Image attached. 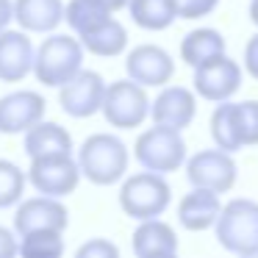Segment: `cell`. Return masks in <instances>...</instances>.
Instances as JSON below:
<instances>
[{
	"instance_id": "34",
	"label": "cell",
	"mask_w": 258,
	"mask_h": 258,
	"mask_svg": "<svg viewBox=\"0 0 258 258\" xmlns=\"http://www.w3.org/2000/svg\"><path fill=\"white\" fill-rule=\"evenodd\" d=\"M250 20L258 25V0H250Z\"/></svg>"
},
{
	"instance_id": "14",
	"label": "cell",
	"mask_w": 258,
	"mask_h": 258,
	"mask_svg": "<svg viewBox=\"0 0 258 258\" xmlns=\"http://www.w3.org/2000/svg\"><path fill=\"white\" fill-rule=\"evenodd\" d=\"M47 103L39 92L23 89V92H9L0 97V134L14 136L25 134L31 125L45 119Z\"/></svg>"
},
{
	"instance_id": "6",
	"label": "cell",
	"mask_w": 258,
	"mask_h": 258,
	"mask_svg": "<svg viewBox=\"0 0 258 258\" xmlns=\"http://www.w3.org/2000/svg\"><path fill=\"white\" fill-rule=\"evenodd\" d=\"M100 111L111 128L134 131L150 117V97H147L145 86L136 81H114V84H106Z\"/></svg>"
},
{
	"instance_id": "2",
	"label": "cell",
	"mask_w": 258,
	"mask_h": 258,
	"mask_svg": "<svg viewBox=\"0 0 258 258\" xmlns=\"http://www.w3.org/2000/svg\"><path fill=\"white\" fill-rule=\"evenodd\" d=\"M84 45L78 36L67 34H50L34 53V70L36 81L45 86H61L67 84L73 75L84 70Z\"/></svg>"
},
{
	"instance_id": "1",
	"label": "cell",
	"mask_w": 258,
	"mask_h": 258,
	"mask_svg": "<svg viewBox=\"0 0 258 258\" xmlns=\"http://www.w3.org/2000/svg\"><path fill=\"white\" fill-rule=\"evenodd\" d=\"M131 153L125 142L114 134H92L78 150L81 178L95 186H111L125 178Z\"/></svg>"
},
{
	"instance_id": "30",
	"label": "cell",
	"mask_w": 258,
	"mask_h": 258,
	"mask_svg": "<svg viewBox=\"0 0 258 258\" xmlns=\"http://www.w3.org/2000/svg\"><path fill=\"white\" fill-rule=\"evenodd\" d=\"M244 73L250 75L252 81H258V34L252 36L244 47Z\"/></svg>"
},
{
	"instance_id": "12",
	"label": "cell",
	"mask_w": 258,
	"mask_h": 258,
	"mask_svg": "<svg viewBox=\"0 0 258 258\" xmlns=\"http://www.w3.org/2000/svg\"><path fill=\"white\" fill-rule=\"evenodd\" d=\"M125 73L131 81L147 86H167L175 75V61L164 47L158 45H139L125 56Z\"/></svg>"
},
{
	"instance_id": "4",
	"label": "cell",
	"mask_w": 258,
	"mask_h": 258,
	"mask_svg": "<svg viewBox=\"0 0 258 258\" xmlns=\"http://www.w3.org/2000/svg\"><path fill=\"white\" fill-rule=\"evenodd\" d=\"M169 203H172V189H169V183L164 180V175L145 169V172L128 175V178L122 180L119 208H122L131 219H136V222L161 217L169 208Z\"/></svg>"
},
{
	"instance_id": "18",
	"label": "cell",
	"mask_w": 258,
	"mask_h": 258,
	"mask_svg": "<svg viewBox=\"0 0 258 258\" xmlns=\"http://www.w3.org/2000/svg\"><path fill=\"white\" fill-rule=\"evenodd\" d=\"M14 20L28 34H53L64 23L61 0H14Z\"/></svg>"
},
{
	"instance_id": "19",
	"label": "cell",
	"mask_w": 258,
	"mask_h": 258,
	"mask_svg": "<svg viewBox=\"0 0 258 258\" xmlns=\"http://www.w3.org/2000/svg\"><path fill=\"white\" fill-rule=\"evenodd\" d=\"M23 150L28 153V158L56 156V153H73V136H70V131L61 128L58 122L39 119L36 125H31V128L25 131Z\"/></svg>"
},
{
	"instance_id": "25",
	"label": "cell",
	"mask_w": 258,
	"mask_h": 258,
	"mask_svg": "<svg viewBox=\"0 0 258 258\" xmlns=\"http://www.w3.org/2000/svg\"><path fill=\"white\" fill-rule=\"evenodd\" d=\"M64 252L61 230H31L17 239V255L25 258H58Z\"/></svg>"
},
{
	"instance_id": "13",
	"label": "cell",
	"mask_w": 258,
	"mask_h": 258,
	"mask_svg": "<svg viewBox=\"0 0 258 258\" xmlns=\"http://www.w3.org/2000/svg\"><path fill=\"white\" fill-rule=\"evenodd\" d=\"M197 117V95L189 86H161L156 100H150V119L153 125L183 131Z\"/></svg>"
},
{
	"instance_id": "28",
	"label": "cell",
	"mask_w": 258,
	"mask_h": 258,
	"mask_svg": "<svg viewBox=\"0 0 258 258\" xmlns=\"http://www.w3.org/2000/svg\"><path fill=\"white\" fill-rule=\"evenodd\" d=\"M178 20H200L217 12L219 0H172Z\"/></svg>"
},
{
	"instance_id": "3",
	"label": "cell",
	"mask_w": 258,
	"mask_h": 258,
	"mask_svg": "<svg viewBox=\"0 0 258 258\" xmlns=\"http://www.w3.org/2000/svg\"><path fill=\"white\" fill-rule=\"evenodd\" d=\"M219 247L236 255H258V203L236 197L219 208L214 222Z\"/></svg>"
},
{
	"instance_id": "5",
	"label": "cell",
	"mask_w": 258,
	"mask_h": 258,
	"mask_svg": "<svg viewBox=\"0 0 258 258\" xmlns=\"http://www.w3.org/2000/svg\"><path fill=\"white\" fill-rule=\"evenodd\" d=\"M134 156L150 172L169 175L178 172L186 164V142L180 131L167 128V125H153L145 134H139L134 145Z\"/></svg>"
},
{
	"instance_id": "24",
	"label": "cell",
	"mask_w": 258,
	"mask_h": 258,
	"mask_svg": "<svg viewBox=\"0 0 258 258\" xmlns=\"http://www.w3.org/2000/svg\"><path fill=\"white\" fill-rule=\"evenodd\" d=\"M108 17H111V12L103 6L100 0H70L64 6V20H67V25L73 28L75 36L103 25Z\"/></svg>"
},
{
	"instance_id": "10",
	"label": "cell",
	"mask_w": 258,
	"mask_h": 258,
	"mask_svg": "<svg viewBox=\"0 0 258 258\" xmlns=\"http://www.w3.org/2000/svg\"><path fill=\"white\" fill-rule=\"evenodd\" d=\"M103 95H106V81L95 70H81L78 75L58 86V103L61 111L73 119H86L95 117L103 106Z\"/></svg>"
},
{
	"instance_id": "7",
	"label": "cell",
	"mask_w": 258,
	"mask_h": 258,
	"mask_svg": "<svg viewBox=\"0 0 258 258\" xmlns=\"http://www.w3.org/2000/svg\"><path fill=\"white\" fill-rule=\"evenodd\" d=\"M28 183L39 195L47 197H67L81 183V167L73 153H56V156H36L28 167Z\"/></svg>"
},
{
	"instance_id": "32",
	"label": "cell",
	"mask_w": 258,
	"mask_h": 258,
	"mask_svg": "<svg viewBox=\"0 0 258 258\" xmlns=\"http://www.w3.org/2000/svg\"><path fill=\"white\" fill-rule=\"evenodd\" d=\"M12 20H14V0H0V31L9 28Z\"/></svg>"
},
{
	"instance_id": "9",
	"label": "cell",
	"mask_w": 258,
	"mask_h": 258,
	"mask_svg": "<svg viewBox=\"0 0 258 258\" xmlns=\"http://www.w3.org/2000/svg\"><path fill=\"white\" fill-rule=\"evenodd\" d=\"M241 78H244L241 64L222 53V56L195 67V81L191 84H195L197 97H203L208 103H222V100H230L239 92Z\"/></svg>"
},
{
	"instance_id": "17",
	"label": "cell",
	"mask_w": 258,
	"mask_h": 258,
	"mask_svg": "<svg viewBox=\"0 0 258 258\" xmlns=\"http://www.w3.org/2000/svg\"><path fill=\"white\" fill-rule=\"evenodd\" d=\"M219 208H222V203H219L217 191L191 186V191L178 203V222H180V228L191 230V233L208 230V228H214V222H217Z\"/></svg>"
},
{
	"instance_id": "16",
	"label": "cell",
	"mask_w": 258,
	"mask_h": 258,
	"mask_svg": "<svg viewBox=\"0 0 258 258\" xmlns=\"http://www.w3.org/2000/svg\"><path fill=\"white\" fill-rule=\"evenodd\" d=\"M131 250L139 258H172L178 252V236L175 228L164 219H142L139 228L134 230Z\"/></svg>"
},
{
	"instance_id": "22",
	"label": "cell",
	"mask_w": 258,
	"mask_h": 258,
	"mask_svg": "<svg viewBox=\"0 0 258 258\" xmlns=\"http://www.w3.org/2000/svg\"><path fill=\"white\" fill-rule=\"evenodd\" d=\"M134 23L145 31H167L178 20L172 0H128L125 6Z\"/></svg>"
},
{
	"instance_id": "8",
	"label": "cell",
	"mask_w": 258,
	"mask_h": 258,
	"mask_svg": "<svg viewBox=\"0 0 258 258\" xmlns=\"http://www.w3.org/2000/svg\"><path fill=\"white\" fill-rule=\"evenodd\" d=\"M186 178L191 186L211 189L217 195H225L236 186L239 167L233 161V153H225L219 147L214 150H200L186 161Z\"/></svg>"
},
{
	"instance_id": "21",
	"label": "cell",
	"mask_w": 258,
	"mask_h": 258,
	"mask_svg": "<svg viewBox=\"0 0 258 258\" xmlns=\"http://www.w3.org/2000/svg\"><path fill=\"white\" fill-rule=\"evenodd\" d=\"M225 53V36L217 28H195L180 42V58L191 70Z\"/></svg>"
},
{
	"instance_id": "15",
	"label": "cell",
	"mask_w": 258,
	"mask_h": 258,
	"mask_svg": "<svg viewBox=\"0 0 258 258\" xmlns=\"http://www.w3.org/2000/svg\"><path fill=\"white\" fill-rule=\"evenodd\" d=\"M34 45L28 31H0V81L3 84H20L34 70Z\"/></svg>"
},
{
	"instance_id": "33",
	"label": "cell",
	"mask_w": 258,
	"mask_h": 258,
	"mask_svg": "<svg viewBox=\"0 0 258 258\" xmlns=\"http://www.w3.org/2000/svg\"><path fill=\"white\" fill-rule=\"evenodd\" d=\"M100 3H103V6H106L111 14H117L119 9H125V6H128V0H100Z\"/></svg>"
},
{
	"instance_id": "26",
	"label": "cell",
	"mask_w": 258,
	"mask_h": 258,
	"mask_svg": "<svg viewBox=\"0 0 258 258\" xmlns=\"http://www.w3.org/2000/svg\"><path fill=\"white\" fill-rule=\"evenodd\" d=\"M28 175L17 167L14 161L0 158V208H12L23 200Z\"/></svg>"
},
{
	"instance_id": "23",
	"label": "cell",
	"mask_w": 258,
	"mask_h": 258,
	"mask_svg": "<svg viewBox=\"0 0 258 258\" xmlns=\"http://www.w3.org/2000/svg\"><path fill=\"white\" fill-rule=\"evenodd\" d=\"M211 139L219 150L225 153H236L241 150V139H239V122H236V103L233 100H222L211 114Z\"/></svg>"
},
{
	"instance_id": "11",
	"label": "cell",
	"mask_w": 258,
	"mask_h": 258,
	"mask_svg": "<svg viewBox=\"0 0 258 258\" xmlns=\"http://www.w3.org/2000/svg\"><path fill=\"white\" fill-rule=\"evenodd\" d=\"M70 225V211L61 203V197H28L17 203L14 211V230L17 236L31 233V230H67Z\"/></svg>"
},
{
	"instance_id": "29",
	"label": "cell",
	"mask_w": 258,
	"mask_h": 258,
	"mask_svg": "<svg viewBox=\"0 0 258 258\" xmlns=\"http://www.w3.org/2000/svg\"><path fill=\"white\" fill-rule=\"evenodd\" d=\"M117 252L119 250L108 239H89L86 244L78 247V252H75V255H81V258H86V255H89V258H114Z\"/></svg>"
},
{
	"instance_id": "20",
	"label": "cell",
	"mask_w": 258,
	"mask_h": 258,
	"mask_svg": "<svg viewBox=\"0 0 258 258\" xmlns=\"http://www.w3.org/2000/svg\"><path fill=\"white\" fill-rule=\"evenodd\" d=\"M78 39H81V45H84V50L92 53V56L114 58V56H122L125 47H128V28H125L119 20L108 17L103 25L81 34Z\"/></svg>"
},
{
	"instance_id": "27",
	"label": "cell",
	"mask_w": 258,
	"mask_h": 258,
	"mask_svg": "<svg viewBox=\"0 0 258 258\" xmlns=\"http://www.w3.org/2000/svg\"><path fill=\"white\" fill-rule=\"evenodd\" d=\"M236 122H239L241 147H255L258 145V100L236 103Z\"/></svg>"
},
{
	"instance_id": "31",
	"label": "cell",
	"mask_w": 258,
	"mask_h": 258,
	"mask_svg": "<svg viewBox=\"0 0 258 258\" xmlns=\"http://www.w3.org/2000/svg\"><path fill=\"white\" fill-rule=\"evenodd\" d=\"M14 255H17V236L0 225V258H14Z\"/></svg>"
}]
</instances>
